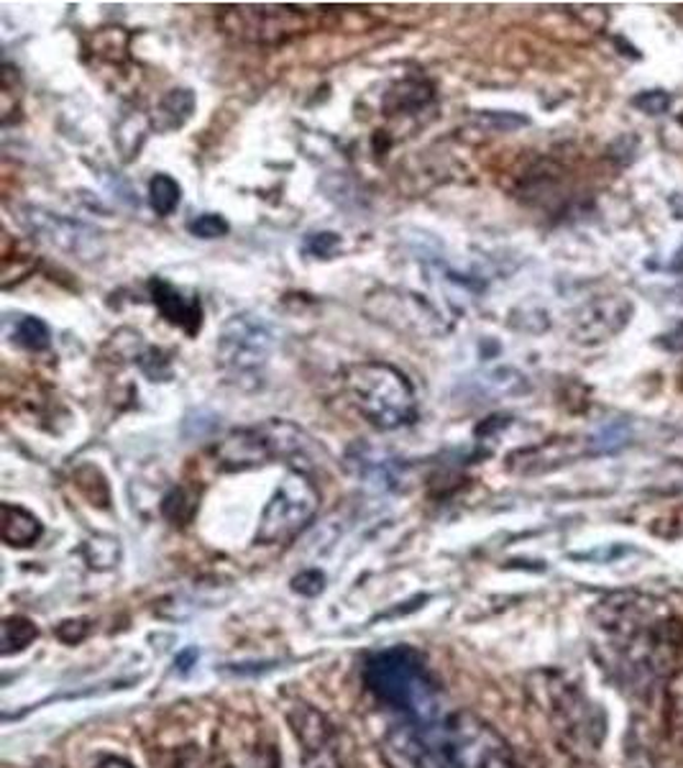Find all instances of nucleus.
Wrapping results in <instances>:
<instances>
[{
  "label": "nucleus",
  "instance_id": "f257e3e1",
  "mask_svg": "<svg viewBox=\"0 0 683 768\" xmlns=\"http://www.w3.org/2000/svg\"><path fill=\"white\" fill-rule=\"evenodd\" d=\"M596 628L615 669L635 687L665 677L681 654V625L663 602L646 594H615L596 607Z\"/></svg>",
  "mask_w": 683,
  "mask_h": 768
},
{
  "label": "nucleus",
  "instance_id": "412c9836",
  "mask_svg": "<svg viewBox=\"0 0 683 768\" xmlns=\"http://www.w3.org/2000/svg\"><path fill=\"white\" fill-rule=\"evenodd\" d=\"M228 231H231V226H228L225 218L218 216V213H202L190 223L192 237L208 239V241L223 239V237H228Z\"/></svg>",
  "mask_w": 683,
  "mask_h": 768
},
{
  "label": "nucleus",
  "instance_id": "a211bd4d",
  "mask_svg": "<svg viewBox=\"0 0 683 768\" xmlns=\"http://www.w3.org/2000/svg\"><path fill=\"white\" fill-rule=\"evenodd\" d=\"M136 364L139 370L144 372V377L152 382H169L172 374H175V370H172V359L164 354L159 347H146L136 356Z\"/></svg>",
  "mask_w": 683,
  "mask_h": 768
},
{
  "label": "nucleus",
  "instance_id": "9b49d317",
  "mask_svg": "<svg viewBox=\"0 0 683 768\" xmlns=\"http://www.w3.org/2000/svg\"><path fill=\"white\" fill-rule=\"evenodd\" d=\"M632 305L627 297H596L579 310L576 323H573V336L581 343H599L609 341L623 328L630 323Z\"/></svg>",
  "mask_w": 683,
  "mask_h": 768
},
{
  "label": "nucleus",
  "instance_id": "aec40b11",
  "mask_svg": "<svg viewBox=\"0 0 683 768\" xmlns=\"http://www.w3.org/2000/svg\"><path fill=\"white\" fill-rule=\"evenodd\" d=\"M341 249V237L333 231H318L310 233L308 239L302 241V252L316 256V259H331Z\"/></svg>",
  "mask_w": 683,
  "mask_h": 768
},
{
  "label": "nucleus",
  "instance_id": "5701e85b",
  "mask_svg": "<svg viewBox=\"0 0 683 768\" xmlns=\"http://www.w3.org/2000/svg\"><path fill=\"white\" fill-rule=\"evenodd\" d=\"M635 103H638L646 113L658 116V113H663L665 108L671 106V100H669V96H665V92L656 90V92H646V96H640L638 100H635Z\"/></svg>",
  "mask_w": 683,
  "mask_h": 768
},
{
  "label": "nucleus",
  "instance_id": "423d86ee",
  "mask_svg": "<svg viewBox=\"0 0 683 768\" xmlns=\"http://www.w3.org/2000/svg\"><path fill=\"white\" fill-rule=\"evenodd\" d=\"M302 441H310V438L300 428L274 420L266 426L233 430L213 446V457L225 472H241V469L264 464L279 453H293L300 449Z\"/></svg>",
  "mask_w": 683,
  "mask_h": 768
},
{
  "label": "nucleus",
  "instance_id": "f3484780",
  "mask_svg": "<svg viewBox=\"0 0 683 768\" xmlns=\"http://www.w3.org/2000/svg\"><path fill=\"white\" fill-rule=\"evenodd\" d=\"M15 341L26 351H46L52 343V331L42 318L23 316L15 326Z\"/></svg>",
  "mask_w": 683,
  "mask_h": 768
},
{
  "label": "nucleus",
  "instance_id": "4be33fe9",
  "mask_svg": "<svg viewBox=\"0 0 683 768\" xmlns=\"http://www.w3.org/2000/svg\"><path fill=\"white\" fill-rule=\"evenodd\" d=\"M185 505L187 507H195V500L187 495V490L183 487H177V490H172L169 492V497L164 500V513H167L172 520H177V523H185L187 517H190V513H185Z\"/></svg>",
  "mask_w": 683,
  "mask_h": 768
},
{
  "label": "nucleus",
  "instance_id": "b1692460",
  "mask_svg": "<svg viewBox=\"0 0 683 768\" xmlns=\"http://www.w3.org/2000/svg\"><path fill=\"white\" fill-rule=\"evenodd\" d=\"M663 347L671 349V351H681L683 354V323L673 328L671 333L663 336Z\"/></svg>",
  "mask_w": 683,
  "mask_h": 768
},
{
  "label": "nucleus",
  "instance_id": "20e7f679",
  "mask_svg": "<svg viewBox=\"0 0 683 768\" xmlns=\"http://www.w3.org/2000/svg\"><path fill=\"white\" fill-rule=\"evenodd\" d=\"M438 746L449 768H522L509 743L471 712L449 717Z\"/></svg>",
  "mask_w": 683,
  "mask_h": 768
},
{
  "label": "nucleus",
  "instance_id": "2eb2a0df",
  "mask_svg": "<svg viewBox=\"0 0 683 768\" xmlns=\"http://www.w3.org/2000/svg\"><path fill=\"white\" fill-rule=\"evenodd\" d=\"M195 113V92L187 88L169 90L156 108V129L159 131H177L183 129Z\"/></svg>",
  "mask_w": 683,
  "mask_h": 768
},
{
  "label": "nucleus",
  "instance_id": "7ed1b4c3",
  "mask_svg": "<svg viewBox=\"0 0 683 768\" xmlns=\"http://www.w3.org/2000/svg\"><path fill=\"white\" fill-rule=\"evenodd\" d=\"M345 390L361 418L376 430H397L418 420V397L397 366L361 362L345 372Z\"/></svg>",
  "mask_w": 683,
  "mask_h": 768
},
{
  "label": "nucleus",
  "instance_id": "39448f33",
  "mask_svg": "<svg viewBox=\"0 0 683 768\" xmlns=\"http://www.w3.org/2000/svg\"><path fill=\"white\" fill-rule=\"evenodd\" d=\"M320 507V495L308 476L300 472H289L279 487L274 490L269 503L262 513V523L256 530V544L277 546L293 540Z\"/></svg>",
  "mask_w": 683,
  "mask_h": 768
},
{
  "label": "nucleus",
  "instance_id": "0eeeda50",
  "mask_svg": "<svg viewBox=\"0 0 683 768\" xmlns=\"http://www.w3.org/2000/svg\"><path fill=\"white\" fill-rule=\"evenodd\" d=\"M274 331L262 318L239 312L221 328L218 336V366L235 380H251L262 372L274 351Z\"/></svg>",
  "mask_w": 683,
  "mask_h": 768
},
{
  "label": "nucleus",
  "instance_id": "f03ea898",
  "mask_svg": "<svg viewBox=\"0 0 683 768\" xmlns=\"http://www.w3.org/2000/svg\"><path fill=\"white\" fill-rule=\"evenodd\" d=\"M364 679L392 710L403 712L412 727L428 731L438 723V687L428 666L412 648L379 650L366 661Z\"/></svg>",
  "mask_w": 683,
  "mask_h": 768
},
{
  "label": "nucleus",
  "instance_id": "dca6fc26",
  "mask_svg": "<svg viewBox=\"0 0 683 768\" xmlns=\"http://www.w3.org/2000/svg\"><path fill=\"white\" fill-rule=\"evenodd\" d=\"M183 200V187L175 177L169 175H154L148 183V206L156 216H172Z\"/></svg>",
  "mask_w": 683,
  "mask_h": 768
},
{
  "label": "nucleus",
  "instance_id": "f8f14e48",
  "mask_svg": "<svg viewBox=\"0 0 683 768\" xmlns=\"http://www.w3.org/2000/svg\"><path fill=\"white\" fill-rule=\"evenodd\" d=\"M148 293H152L156 310H159L172 326L183 328V331L190 333V336H198L200 326H202L200 297L187 295L179 287L172 285V282H164L159 277H154L152 282H148Z\"/></svg>",
  "mask_w": 683,
  "mask_h": 768
},
{
  "label": "nucleus",
  "instance_id": "ddd939ff",
  "mask_svg": "<svg viewBox=\"0 0 683 768\" xmlns=\"http://www.w3.org/2000/svg\"><path fill=\"white\" fill-rule=\"evenodd\" d=\"M433 100V85L426 80H403L387 92L384 98V113L387 116H407L418 113L430 106Z\"/></svg>",
  "mask_w": 683,
  "mask_h": 768
},
{
  "label": "nucleus",
  "instance_id": "6ab92c4d",
  "mask_svg": "<svg viewBox=\"0 0 683 768\" xmlns=\"http://www.w3.org/2000/svg\"><path fill=\"white\" fill-rule=\"evenodd\" d=\"M34 638H36L34 623H29L26 617H8L5 625H3L5 654H13V650L26 648Z\"/></svg>",
  "mask_w": 683,
  "mask_h": 768
},
{
  "label": "nucleus",
  "instance_id": "1a4fd4ad",
  "mask_svg": "<svg viewBox=\"0 0 683 768\" xmlns=\"http://www.w3.org/2000/svg\"><path fill=\"white\" fill-rule=\"evenodd\" d=\"M21 213L26 229L62 254L80 259V262H96L106 252L103 233L96 226L77 221V218L69 216L52 213V210L44 208H23Z\"/></svg>",
  "mask_w": 683,
  "mask_h": 768
},
{
  "label": "nucleus",
  "instance_id": "9d476101",
  "mask_svg": "<svg viewBox=\"0 0 683 768\" xmlns=\"http://www.w3.org/2000/svg\"><path fill=\"white\" fill-rule=\"evenodd\" d=\"M289 725L302 750L305 768H343L335 750L331 723L310 704H295L289 710Z\"/></svg>",
  "mask_w": 683,
  "mask_h": 768
},
{
  "label": "nucleus",
  "instance_id": "393cba45",
  "mask_svg": "<svg viewBox=\"0 0 683 768\" xmlns=\"http://www.w3.org/2000/svg\"><path fill=\"white\" fill-rule=\"evenodd\" d=\"M100 768H133V766L121 761V758H106V761L100 764Z\"/></svg>",
  "mask_w": 683,
  "mask_h": 768
},
{
  "label": "nucleus",
  "instance_id": "4468645a",
  "mask_svg": "<svg viewBox=\"0 0 683 768\" xmlns=\"http://www.w3.org/2000/svg\"><path fill=\"white\" fill-rule=\"evenodd\" d=\"M44 525L38 523L36 515H31L23 507H15L11 503L3 505V540L8 546L26 548L34 546L42 538Z\"/></svg>",
  "mask_w": 683,
  "mask_h": 768
},
{
  "label": "nucleus",
  "instance_id": "6e6552de",
  "mask_svg": "<svg viewBox=\"0 0 683 768\" xmlns=\"http://www.w3.org/2000/svg\"><path fill=\"white\" fill-rule=\"evenodd\" d=\"M366 310L374 320L403 333L430 339V336L449 331L436 305L418 293H407V289H382V293L368 295Z\"/></svg>",
  "mask_w": 683,
  "mask_h": 768
}]
</instances>
